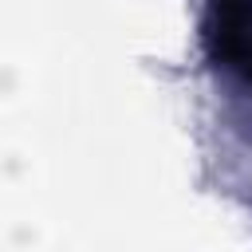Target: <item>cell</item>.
Here are the masks:
<instances>
[{
	"label": "cell",
	"instance_id": "obj_1",
	"mask_svg": "<svg viewBox=\"0 0 252 252\" xmlns=\"http://www.w3.org/2000/svg\"><path fill=\"white\" fill-rule=\"evenodd\" d=\"M205 39L217 67L252 87V0H209Z\"/></svg>",
	"mask_w": 252,
	"mask_h": 252
}]
</instances>
